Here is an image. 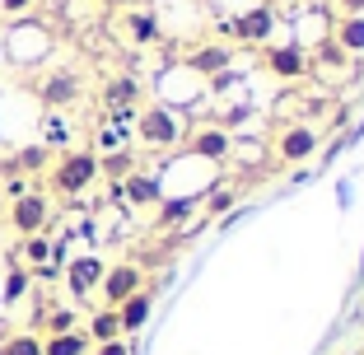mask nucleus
Segmentation results:
<instances>
[{"instance_id":"nucleus-1","label":"nucleus","mask_w":364,"mask_h":355,"mask_svg":"<svg viewBox=\"0 0 364 355\" xmlns=\"http://www.w3.org/2000/svg\"><path fill=\"white\" fill-rule=\"evenodd\" d=\"M187 127H192V122L182 117V108H173V103H140V108H136V145L145 154L182 150Z\"/></svg>"},{"instance_id":"nucleus-2","label":"nucleus","mask_w":364,"mask_h":355,"mask_svg":"<svg viewBox=\"0 0 364 355\" xmlns=\"http://www.w3.org/2000/svg\"><path fill=\"white\" fill-rule=\"evenodd\" d=\"M318 145H322V131L304 117H285L271 127L267 136V159L276 169H299V164L318 159Z\"/></svg>"},{"instance_id":"nucleus-3","label":"nucleus","mask_w":364,"mask_h":355,"mask_svg":"<svg viewBox=\"0 0 364 355\" xmlns=\"http://www.w3.org/2000/svg\"><path fill=\"white\" fill-rule=\"evenodd\" d=\"M94 183H98V150H65V154H56L52 169H47V187H52L56 196H65V201L85 196Z\"/></svg>"},{"instance_id":"nucleus-4","label":"nucleus","mask_w":364,"mask_h":355,"mask_svg":"<svg viewBox=\"0 0 364 355\" xmlns=\"http://www.w3.org/2000/svg\"><path fill=\"white\" fill-rule=\"evenodd\" d=\"M182 154L187 159H205V164H229L234 154V131H225L220 122H192L182 136Z\"/></svg>"},{"instance_id":"nucleus-5","label":"nucleus","mask_w":364,"mask_h":355,"mask_svg":"<svg viewBox=\"0 0 364 355\" xmlns=\"http://www.w3.org/2000/svg\"><path fill=\"white\" fill-rule=\"evenodd\" d=\"M5 225H10L19 238L43 234V229L52 225V196H47L43 187H33V192L14 196V201H10V216H5Z\"/></svg>"},{"instance_id":"nucleus-6","label":"nucleus","mask_w":364,"mask_h":355,"mask_svg":"<svg viewBox=\"0 0 364 355\" xmlns=\"http://www.w3.org/2000/svg\"><path fill=\"white\" fill-rule=\"evenodd\" d=\"M262 70H267L271 80H280V85H294V80H304L313 70L309 65V47L304 43H285V47L267 43L262 47Z\"/></svg>"},{"instance_id":"nucleus-7","label":"nucleus","mask_w":364,"mask_h":355,"mask_svg":"<svg viewBox=\"0 0 364 355\" xmlns=\"http://www.w3.org/2000/svg\"><path fill=\"white\" fill-rule=\"evenodd\" d=\"M150 280H145V267L140 262H112V267L103 271V280H98V295H103V309H117V304H127L136 290H145Z\"/></svg>"},{"instance_id":"nucleus-8","label":"nucleus","mask_w":364,"mask_h":355,"mask_svg":"<svg viewBox=\"0 0 364 355\" xmlns=\"http://www.w3.org/2000/svg\"><path fill=\"white\" fill-rule=\"evenodd\" d=\"M80 89H85V80H80V70H70V65H61V70H47L38 85H33V94H38V103L43 108H70L80 98Z\"/></svg>"},{"instance_id":"nucleus-9","label":"nucleus","mask_w":364,"mask_h":355,"mask_svg":"<svg viewBox=\"0 0 364 355\" xmlns=\"http://www.w3.org/2000/svg\"><path fill=\"white\" fill-rule=\"evenodd\" d=\"M271 33H276V10H271V5H252V10H243V14L229 19V38H234V43L267 47Z\"/></svg>"},{"instance_id":"nucleus-10","label":"nucleus","mask_w":364,"mask_h":355,"mask_svg":"<svg viewBox=\"0 0 364 355\" xmlns=\"http://www.w3.org/2000/svg\"><path fill=\"white\" fill-rule=\"evenodd\" d=\"M229 65H234V43H205V47H192V52H187L182 70L210 85V80H220V75H225Z\"/></svg>"},{"instance_id":"nucleus-11","label":"nucleus","mask_w":364,"mask_h":355,"mask_svg":"<svg viewBox=\"0 0 364 355\" xmlns=\"http://www.w3.org/2000/svg\"><path fill=\"white\" fill-rule=\"evenodd\" d=\"M103 271H107V262H103V258H94V253H89V258H75L70 267H65V285H70V295H75V300L85 304L89 295L98 290Z\"/></svg>"},{"instance_id":"nucleus-12","label":"nucleus","mask_w":364,"mask_h":355,"mask_svg":"<svg viewBox=\"0 0 364 355\" xmlns=\"http://www.w3.org/2000/svg\"><path fill=\"white\" fill-rule=\"evenodd\" d=\"M117 187H122V196H127L136 211H150V206H159L164 196H168V192H164V178H159V173H140V169L131 173L127 183H117Z\"/></svg>"},{"instance_id":"nucleus-13","label":"nucleus","mask_w":364,"mask_h":355,"mask_svg":"<svg viewBox=\"0 0 364 355\" xmlns=\"http://www.w3.org/2000/svg\"><path fill=\"white\" fill-rule=\"evenodd\" d=\"M140 98H145V85L136 75H117L103 85V108L117 117H127V108H140Z\"/></svg>"},{"instance_id":"nucleus-14","label":"nucleus","mask_w":364,"mask_h":355,"mask_svg":"<svg viewBox=\"0 0 364 355\" xmlns=\"http://www.w3.org/2000/svg\"><path fill=\"white\" fill-rule=\"evenodd\" d=\"M327 38H332L346 56H355V61H360V56H364V14H336Z\"/></svg>"},{"instance_id":"nucleus-15","label":"nucleus","mask_w":364,"mask_h":355,"mask_svg":"<svg viewBox=\"0 0 364 355\" xmlns=\"http://www.w3.org/2000/svg\"><path fill=\"white\" fill-rule=\"evenodd\" d=\"M150 313H154V285H145V290H136L127 304H117V318H122V337L140 332V327L150 323Z\"/></svg>"},{"instance_id":"nucleus-16","label":"nucleus","mask_w":364,"mask_h":355,"mask_svg":"<svg viewBox=\"0 0 364 355\" xmlns=\"http://www.w3.org/2000/svg\"><path fill=\"white\" fill-rule=\"evenodd\" d=\"M52 145H43V140H38V145H19V150L10 154V169L14 173H23V178H38V173H47L52 169Z\"/></svg>"},{"instance_id":"nucleus-17","label":"nucleus","mask_w":364,"mask_h":355,"mask_svg":"<svg viewBox=\"0 0 364 355\" xmlns=\"http://www.w3.org/2000/svg\"><path fill=\"white\" fill-rule=\"evenodd\" d=\"M131 173H136V150H107V154H98V183H127Z\"/></svg>"},{"instance_id":"nucleus-18","label":"nucleus","mask_w":364,"mask_h":355,"mask_svg":"<svg viewBox=\"0 0 364 355\" xmlns=\"http://www.w3.org/2000/svg\"><path fill=\"white\" fill-rule=\"evenodd\" d=\"M89 346H94V341H89L80 327H75V332H52V337H43V355H89Z\"/></svg>"},{"instance_id":"nucleus-19","label":"nucleus","mask_w":364,"mask_h":355,"mask_svg":"<svg viewBox=\"0 0 364 355\" xmlns=\"http://www.w3.org/2000/svg\"><path fill=\"white\" fill-rule=\"evenodd\" d=\"M85 337H89L94 346H103V341H117V337H122V318H117V309H98L94 318H89Z\"/></svg>"},{"instance_id":"nucleus-20","label":"nucleus","mask_w":364,"mask_h":355,"mask_svg":"<svg viewBox=\"0 0 364 355\" xmlns=\"http://www.w3.org/2000/svg\"><path fill=\"white\" fill-rule=\"evenodd\" d=\"M127 38H131L136 47L159 43V19H154V14H145V10H131V14H127Z\"/></svg>"},{"instance_id":"nucleus-21","label":"nucleus","mask_w":364,"mask_h":355,"mask_svg":"<svg viewBox=\"0 0 364 355\" xmlns=\"http://www.w3.org/2000/svg\"><path fill=\"white\" fill-rule=\"evenodd\" d=\"M196 196H164L159 206H154V211H159V229H173V225H182V216H192L196 211Z\"/></svg>"},{"instance_id":"nucleus-22","label":"nucleus","mask_w":364,"mask_h":355,"mask_svg":"<svg viewBox=\"0 0 364 355\" xmlns=\"http://www.w3.org/2000/svg\"><path fill=\"white\" fill-rule=\"evenodd\" d=\"M28 285H33V271L28 267H19V262H5V295H0V300L5 304H14V300H23V295H28Z\"/></svg>"},{"instance_id":"nucleus-23","label":"nucleus","mask_w":364,"mask_h":355,"mask_svg":"<svg viewBox=\"0 0 364 355\" xmlns=\"http://www.w3.org/2000/svg\"><path fill=\"white\" fill-rule=\"evenodd\" d=\"M0 355H43V337L38 332H10L0 341Z\"/></svg>"},{"instance_id":"nucleus-24","label":"nucleus","mask_w":364,"mask_h":355,"mask_svg":"<svg viewBox=\"0 0 364 355\" xmlns=\"http://www.w3.org/2000/svg\"><path fill=\"white\" fill-rule=\"evenodd\" d=\"M23 262H28L33 271L52 262V243H47V234H28V238H23Z\"/></svg>"},{"instance_id":"nucleus-25","label":"nucleus","mask_w":364,"mask_h":355,"mask_svg":"<svg viewBox=\"0 0 364 355\" xmlns=\"http://www.w3.org/2000/svg\"><path fill=\"white\" fill-rule=\"evenodd\" d=\"M238 192H243V187H210V196H205V220H215V216H225L229 206L238 201Z\"/></svg>"},{"instance_id":"nucleus-26","label":"nucleus","mask_w":364,"mask_h":355,"mask_svg":"<svg viewBox=\"0 0 364 355\" xmlns=\"http://www.w3.org/2000/svg\"><path fill=\"white\" fill-rule=\"evenodd\" d=\"M43 332H47V337H52V332H75V313H70V309H56V313H47Z\"/></svg>"},{"instance_id":"nucleus-27","label":"nucleus","mask_w":364,"mask_h":355,"mask_svg":"<svg viewBox=\"0 0 364 355\" xmlns=\"http://www.w3.org/2000/svg\"><path fill=\"white\" fill-rule=\"evenodd\" d=\"M33 5H38V0H0V14H5V19H23Z\"/></svg>"},{"instance_id":"nucleus-28","label":"nucleus","mask_w":364,"mask_h":355,"mask_svg":"<svg viewBox=\"0 0 364 355\" xmlns=\"http://www.w3.org/2000/svg\"><path fill=\"white\" fill-rule=\"evenodd\" d=\"M94 355H131V341H127V337H117V341H103V346H94Z\"/></svg>"},{"instance_id":"nucleus-29","label":"nucleus","mask_w":364,"mask_h":355,"mask_svg":"<svg viewBox=\"0 0 364 355\" xmlns=\"http://www.w3.org/2000/svg\"><path fill=\"white\" fill-rule=\"evenodd\" d=\"M336 14H364V0H332Z\"/></svg>"},{"instance_id":"nucleus-30","label":"nucleus","mask_w":364,"mask_h":355,"mask_svg":"<svg viewBox=\"0 0 364 355\" xmlns=\"http://www.w3.org/2000/svg\"><path fill=\"white\" fill-rule=\"evenodd\" d=\"M262 5H271V10H285V5H294V0H262Z\"/></svg>"},{"instance_id":"nucleus-31","label":"nucleus","mask_w":364,"mask_h":355,"mask_svg":"<svg viewBox=\"0 0 364 355\" xmlns=\"http://www.w3.org/2000/svg\"><path fill=\"white\" fill-rule=\"evenodd\" d=\"M103 5H131V0H103Z\"/></svg>"},{"instance_id":"nucleus-32","label":"nucleus","mask_w":364,"mask_h":355,"mask_svg":"<svg viewBox=\"0 0 364 355\" xmlns=\"http://www.w3.org/2000/svg\"><path fill=\"white\" fill-rule=\"evenodd\" d=\"M0 65H5V38H0Z\"/></svg>"}]
</instances>
